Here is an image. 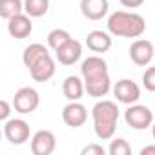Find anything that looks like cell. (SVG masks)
Masks as SVG:
<instances>
[{"label":"cell","instance_id":"4","mask_svg":"<svg viewBox=\"0 0 155 155\" xmlns=\"http://www.w3.org/2000/svg\"><path fill=\"white\" fill-rule=\"evenodd\" d=\"M40 104V95L35 88H20L15 97H13V108L15 111L22 113V115H28V113H33Z\"/></svg>","mask_w":155,"mask_h":155},{"label":"cell","instance_id":"20","mask_svg":"<svg viewBox=\"0 0 155 155\" xmlns=\"http://www.w3.org/2000/svg\"><path fill=\"white\" fill-rule=\"evenodd\" d=\"M24 11V2L22 0H0V17L9 20L11 17L18 15Z\"/></svg>","mask_w":155,"mask_h":155},{"label":"cell","instance_id":"14","mask_svg":"<svg viewBox=\"0 0 155 155\" xmlns=\"http://www.w3.org/2000/svg\"><path fill=\"white\" fill-rule=\"evenodd\" d=\"M108 0H81V11L88 20H102L108 15Z\"/></svg>","mask_w":155,"mask_h":155},{"label":"cell","instance_id":"24","mask_svg":"<svg viewBox=\"0 0 155 155\" xmlns=\"http://www.w3.org/2000/svg\"><path fill=\"white\" fill-rule=\"evenodd\" d=\"M81 153L82 155H106V150L101 144H88V146L82 148Z\"/></svg>","mask_w":155,"mask_h":155},{"label":"cell","instance_id":"17","mask_svg":"<svg viewBox=\"0 0 155 155\" xmlns=\"http://www.w3.org/2000/svg\"><path fill=\"white\" fill-rule=\"evenodd\" d=\"M84 88H86V93L90 97H95V99H102L110 93L111 90V79L110 75H104V77H99V79H91V81H84Z\"/></svg>","mask_w":155,"mask_h":155},{"label":"cell","instance_id":"19","mask_svg":"<svg viewBox=\"0 0 155 155\" xmlns=\"http://www.w3.org/2000/svg\"><path fill=\"white\" fill-rule=\"evenodd\" d=\"M49 9V0H24V13L31 18H40Z\"/></svg>","mask_w":155,"mask_h":155},{"label":"cell","instance_id":"3","mask_svg":"<svg viewBox=\"0 0 155 155\" xmlns=\"http://www.w3.org/2000/svg\"><path fill=\"white\" fill-rule=\"evenodd\" d=\"M124 120L133 130H146L153 124V111L148 106L142 104H130V108L124 111Z\"/></svg>","mask_w":155,"mask_h":155},{"label":"cell","instance_id":"5","mask_svg":"<svg viewBox=\"0 0 155 155\" xmlns=\"http://www.w3.org/2000/svg\"><path fill=\"white\" fill-rule=\"evenodd\" d=\"M113 95H115V99L119 102L130 106V104L139 102V99H140V88L137 86V82H133L130 79H120L113 86Z\"/></svg>","mask_w":155,"mask_h":155},{"label":"cell","instance_id":"2","mask_svg":"<svg viewBox=\"0 0 155 155\" xmlns=\"http://www.w3.org/2000/svg\"><path fill=\"white\" fill-rule=\"evenodd\" d=\"M108 31L122 38H139L146 31V20L139 13L115 11L108 18Z\"/></svg>","mask_w":155,"mask_h":155},{"label":"cell","instance_id":"7","mask_svg":"<svg viewBox=\"0 0 155 155\" xmlns=\"http://www.w3.org/2000/svg\"><path fill=\"white\" fill-rule=\"evenodd\" d=\"M62 120L69 128H81V126H84V122L88 120V110H86V106L81 104L79 101H69V104H66L64 110H62Z\"/></svg>","mask_w":155,"mask_h":155},{"label":"cell","instance_id":"15","mask_svg":"<svg viewBox=\"0 0 155 155\" xmlns=\"http://www.w3.org/2000/svg\"><path fill=\"white\" fill-rule=\"evenodd\" d=\"M86 46L93 53H106L111 48V37H110V33L101 31V29L90 31L86 37Z\"/></svg>","mask_w":155,"mask_h":155},{"label":"cell","instance_id":"13","mask_svg":"<svg viewBox=\"0 0 155 155\" xmlns=\"http://www.w3.org/2000/svg\"><path fill=\"white\" fill-rule=\"evenodd\" d=\"M57 71V66H55V58L51 55L44 57L42 60H38L31 69H29V75H31V79L35 82H48L51 77L55 75Z\"/></svg>","mask_w":155,"mask_h":155},{"label":"cell","instance_id":"27","mask_svg":"<svg viewBox=\"0 0 155 155\" xmlns=\"http://www.w3.org/2000/svg\"><path fill=\"white\" fill-rule=\"evenodd\" d=\"M140 155H155V144L144 146V148L140 150Z\"/></svg>","mask_w":155,"mask_h":155},{"label":"cell","instance_id":"18","mask_svg":"<svg viewBox=\"0 0 155 155\" xmlns=\"http://www.w3.org/2000/svg\"><path fill=\"white\" fill-rule=\"evenodd\" d=\"M48 55H49L48 48H46L44 44L35 42V44H29V46L24 49V53H22V62H24V66H26L28 69H31L38 60H42V58L48 57Z\"/></svg>","mask_w":155,"mask_h":155},{"label":"cell","instance_id":"23","mask_svg":"<svg viewBox=\"0 0 155 155\" xmlns=\"http://www.w3.org/2000/svg\"><path fill=\"white\" fill-rule=\"evenodd\" d=\"M142 84L148 91L155 93V66L148 68L144 73H142Z\"/></svg>","mask_w":155,"mask_h":155},{"label":"cell","instance_id":"11","mask_svg":"<svg viewBox=\"0 0 155 155\" xmlns=\"http://www.w3.org/2000/svg\"><path fill=\"white\" fill-rule=\"evenodd\" d=\"M153 44L146 38H139L130 46V58L137 66H148L153 58Z\"/></svg>","mask_w":155,"mask_h":155},{"label":"cell","instance_id":"16","mask_svg":"<svg viewBox=\"0 0 155 155\" xmlns=\"http://www.w3.org/2000/svg\"><path fill=\"white\" fill-rule=\"evenodd\" d=\"M86 88H84V79L77 75H69L64 79L62 82V93L68 101H81L82 95H84Z\"/></svg>","mask_w":155,"mask_h":155},{"label":"cell","instance_id":"9","mask_svg":"<svg viewBox=\"0 0 155 155\" xmlns=\"http://www.w3.org/2000/svg\"><path fill=\"white\" fill-rule=\"evenodd\" d=\"M81 75L84 81H91V79H99V77L110 75L108 73V64L102 57L99 55H91L86 60H82L81 64Z\"/></svg>","mask_w":155,"mask_h":155},{"label":"cell","instance_id":"25","mask_svg":"<svg viewBox=\"0 0 155 155\" xmlns=\"http://www.w3.org/2000/svg\"><path fill=\"white\" fill-rule=\"evenodd\" d=\"M9 113H11V104L8 101H0V120H9Z\"/></svg>","mask_w":155,"mask_h":155},{"label":"cell","instance_id":"21","mask_svg":"<svg viewBox=\"0 0 155 155\" xmlns=\"http://www.w3.org/2000/svg\"><path fill=\"white\" fill-rule=\"evenodd\" d=\"M71 40V35L66 31V29H53V31H49V35H48V46L51 48V49H60L66 42H69Z\"/></svg>","mask_w":155,"mask_h":155},{"label":"cell","instance_id":"12","mask_svg":"<svg viewBox=\"0 0 155 155\" xmlns=\"http://www.w3.org/2000/svg\"><path fill=\"white\" fill-rule=\"evenodd\" d=\"M57 53V60L62 66H73L75 62H79L82 57V44L79 40L71 38L69 42H66L60 49L55 51Z\"/></svg>","mask_w":155,"mask_h":155},{"label":"cell","instance_id":"8","mask_svg":"<svg viewBox=\"0 0 155 155\" xmlns=\"http://www.w3.org/2000/svg\"><path fill=\"white\" fill-rule=\"evenodd\" d=\"M57 148V139L49 130H38L31 137V153L33 155H51Z\"/></svg>","mask_w":155,"mask_h":155},{"label":"cell","instance_id":"28","mask_svg":"<svg viewBox=\"0 0 155 155\" xmlns=\"http://www.w3.org/2000/svg\"><path fill=\"white\" fill-rule=\"evenodd\" d=\"M151 135H153V139H155V120H153V124H151Z\"/></svg>","mask_w":155,"mask_h":155},{"label":"cell","instance_id":"22","mask_svg":"<svg viewBox=\"0 0 155 155\" xmlns=\"http://www.w3.org/2000/svg\"><path fill=\"white\" fill-rule=\"evenodd\" d=\"M108 153L110 155H130L131 153V146L128 144L126 139H113L110 148H108Z\"/></svg>","mask_w":155,"mask_h":155},{"label":"cell","instance_id":"26","mask_svg":"<svg viewBox=\"0 0 155 155\" xmlns=\"http://www.w3.org/2000/svg\"><path fill=\"white\" fill-rule=\"evenodd\" d=\"M119 2H120L124 8H128V9H135V8H140L146 0H119Z\"/></svg>","mask_w":155,"mask_h":155},{"label":"cell","instance_id":"10","mask_svg":"<svg viewBox=\"0 0 155 155\" xmlns=\"http://www.w3.org/2000/svg\"><path fill=\"white\" fill-rule=\"evenodd\" d=\"M8 31L13 38L17 40H22V38H28L33 31V22H31V17L28 13H18L15 17H11L8 20Z\"/></svg>","mask_w":155,"mask_h":155},{"label":"cell","instance_id":"1","mask_svg":"<svg viewBox=\"0 0 155 155\" xmlns=\"http://www.w3.org/2000/svg\"><path fill=\"white\" fill-rule=\"evenodd\" d=\"M93 130L101 140H110L115 135L117 120H119V106L113 101H99L93 110Z\"/></svg>","mask_w":155,"mask_h":155},{"label":"cell","instance_id":"6","mask_svg":"<svg viewBox=\"0 0 155 155\" xmlns=\"http://www.w3.org/2000/svg\"><path fill=\"white\" fill-rule=\"evenodd\" d=\"M4 135L11 144H24L29 140V124L22 119H9L4 122Z\"/></svg>","mask_w":155,"mask_h":155}]
</instances>
